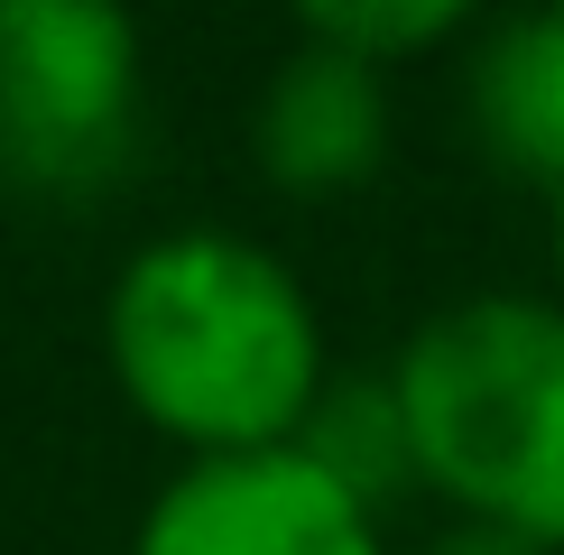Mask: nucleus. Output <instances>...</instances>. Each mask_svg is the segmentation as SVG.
Segmentation results:
<instances>
[{
  "label": "nucleus",
  "mask_w": 564,
  "mask_h": 555,
  "mask_svg": "<svg viewBox=\"0 0 564 555\" xmlns=\"http://www.w3.org/2000/svg\"><path fill=\"white\" fill-rule=\"evenodd\" d=\"M102 352L121 399L158 435L223 454H278L324 399V334L296 269L231 231H176L121 269L102 306Z\"/></svg>",
  "instance_id": "1"
},
{
  "label": "nucleus",
  "mask_w": 564,
  "mask_h": 555,
  "mask_svg": "<svg viewBox=\"0 0 564 555\" xmlns=\"http://www.w3.org/2000/svg\"><path fill=\"white\" fill-rule=\"evenodd\" d=\"M139 121V29L102 0H0V176L84 195L121 176Z\"/></svg>",
  "instance_id": "3"
},
{
  "label": "nucleus",
  "mask_w": 564,
  "mask_h": 555,
  "mask_svg": "<svg viewBox=\"0 0 564 555\" xmlns=\"http://www.w3.org/2000/svg\"><path fill=\"white\" fill-rule=\"evenodd\" d=\"M473 130L536 195L564 185V10L509 19L473 56Z\"/></svg>",
  "instance_id": "6"
},
{
  "label": "nucleus",
  "mask_w": 564,
  "mask_h": 555,
  "mask_svg": "<svg viewBox=\"0 0 564 555\" xmlns=\"http://www.w3.org/2000/svg\"><path fill=\"white\" fill-rule=\"evenodd\" d=\"M546 222H555V269H564V185H546Z\"/></svg>",
  "instance_id": "10"
},
{
  "label": "nucleus",
  "mask_w": 564,
  "mask_h": 555,
  "mask_svg": "<svg viewBox=\"0 0 564 555\" xmlns=\"http://www.w3.org/2000/svg\"><path fill=\"white\" fill-rule=\"evenodd\" d=\"M296 454L315 463V472H334L351 500L380 519V500L398 491V481H416V454H408V416H398V389L389 370L380 380H324L315 416H305Z\"/></svg>",
  "instance_id": "7"
},
{
  "label": "nucleus",
  "mask_w": 564,
  "mask_h": 555,
  "mask_svg": "<svg viewBox=\"0 0 564 555\" xmlns=\"http://www.w3.org/2000/svg\"><path fill=\"white\" fill-rule=\"evenodd\" d=\"M389 157V75L296 37L260 92V167L288 195H343Z\"/></svg>",
  "instance_id": "5"
},
{
  "label": "nucleus",
  "mask_w": 564,
  "mask_h": 555,
  "mask_svg": "<svg viewBox=\"0 0 564 555\" xmlns=\"http://www.w3.org/2000/svg\"><path fill=\"white\" fill-rule=\"evenodd\" d=\"M416 481L473 527L564 546V296H463L389 361Z\"/></svg>",
  "instance_id": "2"
},
{
  "label": "nucleus",
  "mask_w": 564,
  "mask_h": 555,
  "mask_svg": "<svg viewBox=\"0 0 564 555\" xmlns=\"http://www.w3.org/2000/svg\"><path fill=\"white\" fill-rule=\"evenodd\" d=\"M130 555H380V519L296 445L185 463L149 500Z\"/></svg>",
  "instance_id": "4"
},
{
  "label": "nucleus",
  "mask_w": 564,
  "mask_h": 555,
  "mask_svg": "<svg viewBox=\"0 0 564 555\" xmlns=\"http://www.w3.org/2000/svg\"><path fill=\"white\" fill-rule=\"evenodd\" d=\"M454 29H463V10H454V0H315V10L296 19V37L343 46V56L380 65V75H389L398 56H416V46L454 37Z\"/></svg>",
  "instance_id": "8"
},
{
  "label": "nucleus",
  "mask_w": 564,
  "mask_h": 555,
  "mask_svg": "<svg viewBox=\"0 0 564 555\" xmlns=\"http://www.w3.org/2000/svg\"><path fill=\"white\" fill-rule=\"evenodd\" d=\"M435 555H546V546H528V537H509V527H473V519H463L454 537H435Z\"/></svg>",
  "instance_id": "9"
}]
</instances>
